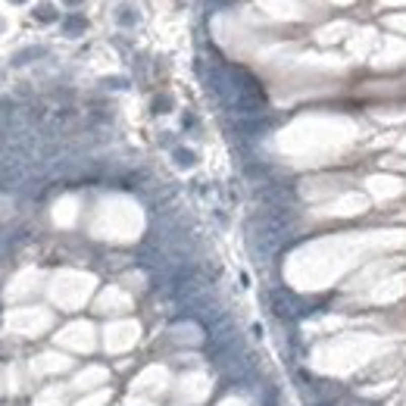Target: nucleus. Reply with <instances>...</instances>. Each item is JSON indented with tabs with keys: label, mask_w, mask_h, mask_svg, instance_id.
Instances as JSON below:
<instances>
[{
	"label": "nucleus",
	"mask_w": 406,
	"mask_h": 406,
	"mask_svg": "<svg viewBox=\"0 0 406 406\" xmlns=\"http://www.w3.org/2000/svg\"><path fill=\"white\" fill-rule=\"evenodd\" d=\"M85 28V19L82 16H69L66 19V34H75V31H82Z\"/></svg>",
	"instance_id": "nucleus-1"
},
{
	"label": "nucleus",
	"mask_w": 406,
	"mask_h": 406,
	"mask_svg": "<svg viewBox=\"0 0 406 406\" xmlns=\"http://www.w3.org/2000/svg\"><path fill=\"white\" fill-rule=\"evenodd\" d=\"M41 53H44L41 47H31V50H22V53H16V60H13V63H16V66H22L25 60H31V57H41Z\"/></svg>",
	"instance_id": "nucleus-2"
},
{
	"label": "nucleus",
	"mask_w": 406,
	"mask_h": 406,
	"mask_svg": "<svg viewBox=\"0 0 406 406\" xmlns=\"http://www.w3.org/2000/svg\"><path fill=\"white\" fill-rule=\"evenodd\" d=\"M34 16H38L41 22H50V19H53V7H50V4H41L38 10H34Z\"/></svg>",
	"instance_id": "nucleus-3"
},
{
	"label": "nucleus",
	"mask_w": 406,
	"mask_h": 406,
	"mask_svg": "<svg viewBox=\"0 0 406 406\" xmlns=\"http://www.w3.org/2000/svg\"><path fill=\"white\" fill-rule=\"evenodd\" d=\"M175 156H178V163H181V166H191V163H194V153H188V150H178Z\"/></svg>",
	"instance_id": "nucleus-4"
},
{
	"label": "nucleus",
	"mask_w": 406,
	"mask_h": 406,
	"mask_svg": "<svg viewBox=\"0 0 406 406\" xmlns=\"http://www.w3.org/2000/svg\"><path fill=\"white\" fill-rule=\"evenodd\" d=\"M10 4H25V0H10Z\"/></svg>",
	"instance_id": "nucleus-5"
},
{
	"label": "nucleus",
	"mask_w": 406,
	"mask_h": 406,
	"mask_svg": "<svg viewBox=\"0 0 406 406\" xmlns=\"http://www.w3.org/2000/svg\"><path fill=\"white\" fill-rule=\"evenodd\" d=\"M69 4H78V0H69Z\"/></svg>",
	"instance_id": "nucleus-6"
},
{
	"label": "nucleus",
	"mask_w": 406,
	"mask_h": 406,
	"mask_svg": "<svg viewBox=\"0 0 406 406\" xmlns=\"http://www.w3.org/2000/svg\"><path fill=\"white\" fill-rule=\"evenodd\" d=\"M0 28H4V22H0Z\"/></svg>",
	"instance_id": "nucleus-7"
}]
</instances>
